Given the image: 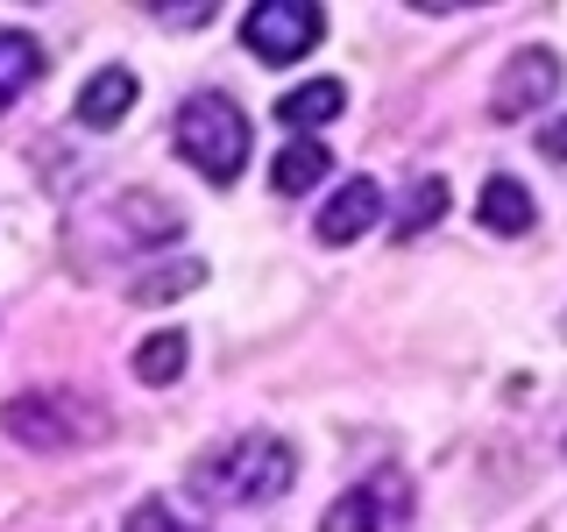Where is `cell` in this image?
Segmentation results:
<instances>
[{
	"instance_id": "obj_1",
	"label": "cell",
	"mask_w": 567,
	"mask_h": 532,
	"mask_svg": "<svg viewBox=\"0 0 567 532\" xmlns=\"http://www.w3.org/2000/svg\"><path fill=\"white\" fill-rule=\"evenodd\" d=\"M291 483H298V454L277 433H241L192 469V490L206 504H277Z\"/></svg>"
},
{
	"instance_id": "obj_2",
	"label": "cell",
	"mask_w": 567,
	"mask_h": 532,
	"mask_svg": "<svg viewBox=\"0 0 567 532\" xmlns=\"http://www.w3.org/2000/svg\"><path fill=\"white\" fill-rule=\"evenodd\" d=\"M0 426H8L22 448H35V454H64V448H93V440H106L114 412L93 405L85 390H22V398L0 405Z\"/></svg>"
},
{
	"instance_id": "obj_3",
	"label": "cell",
	"mask_w": 567,
	"mask_h": 532,
	"mask_svg": "<svg viewBox=\"0 0 567 532\" xmlns=\"http://www.w3.org/2000/svg\"><path fill=\"white\" fill-rule=\"evenodd\" d=\"M171 142H177V156H185L206 185H235L241 164H248V121H241V106L227 93H192L185 106H177Z\"/></svg>"
},
{
	"instance_id": "obj_4",
	"label": "cell",
	"mask_w": 567,
	"mask_h": 532,
	"mask_svg": "<svg viewBox=\"0 0 567 532\" xmlns=\"http://www.w3.org/2000/svg\"><path fill=\"white\" fill-rule=\"evenodd\" d=\"M319 35H327V14H319L312 0H262V8H248V22H241V43L256 50V58H270V64H298Z\"/></svg>"
},
{
	"instance_id": "obj_5",
	"label": "cell",
	"mask_w": 567,
	"mask_h": 532,
	"mask_svg": "<svg viewBox=\"0 0 567 532\" xmlns=\"http://www.w3.org/2000/svg\"><path fill=\"white\" fill-rule=\"evenodd\" d=\"M554 93H560V58L554 50H518V58L496 71V85H489V114L518 121V114H532V106H546Z\"/></svg>"
},
{
	"instance_id": "obj_6",
	"label": "cell",
	"mask_w": 567,
	"mask_h": 532,
	"mask_svg": "<svg viewBox=\"0 0 567 532\" xmlns=\"http://www.w3.org/2000/svg\"><path fill=\"white\" fill-rule=\"evenodd\" d=\"M377 221H383V185H377V177H348V185L319 206V242H333V248L362 242Z\"/></svg>"
},
{
	"instance_id": "obj_7",
	"label": "cell",
	"mask_w": 567,
	"mask_h": 532,
	"mask_svg": "<svg viewBox=\"0 0 567 532\" xmlns=\"http://www.w3.org/2000/svg\"><path fill=\"white\" fill-rule=\"evenodd\" d=\"M135 71L128 64H106V71H93V79H85V93H79V106H71V114L85 121V129H114L121 114H128L135 106Z\"/></svg>"
},
{
	"instance_id": "obj_8",
	"label": "cell",
	"mask_w": 567,
	"mask_h": 532,
	"mask_svg": "<svg viewBox=\"0 0 567 532\" xmlns=\"http://www.w3.org/2000/svg\"><path fill=\"white\" fill-rule=\"evenodd\" d=\"M341 106H348V85L341 79H312V85H298V93L277 100V121L291 135H312L319 121H341Z\"/></svg>"
},
{
	"instance_id": "obj_9",
	"label": "cell",
	"mask_w": 567,
	"mask_h": 532,
	"mask_svg": "<svg viewBox=\"0 0 567 532\" xmlns=\"http://www.w3.org/2000/svg\"><path fill=\"white\" fill-rule=\"evenodd\" d=\"M327 171H333L327 142H312V135H291V142L277 150V164H270V185L284 192V200H298V192H312Z\"/></svg>"
},
{
	"instance_id": "obj_10",
	"label": "cell",
	"mask_w": 567,
	"mask_h": 532,
	"mask_svg": "<svg viewBox=\"0 0 567 532\" xmlns=\"http://www.w3.org/2000/svg\"><path fill=\"white\" fill-rule=\"evenodd\" d=\"M43 79V43L29 29H0V114Z\"/></svg>"
},
{
	"instance_id": "obj_11",
	"label": "cell",
	"mask_w": 567,
	"mask_h": 532,
	"mask_svg": "<svg viewBox=\"0 0 567 532\" xmlns=\"http://www.w3.org/2000/svg\"><path fill=\"white\" fill-rule=\"evenodd\" d=\"M475 213H483V227H489V235H525L539 206H532V192L518 185V177H489V185H483V200H475Z\"/></svg>"
},
{
	"instance_id": "obj_12",
	"label": "cell",
	"mask_w": 567,
	"mask_h": 532,
	"mask_svg": "<svg viewBox=\"0 0 567 532\" xmlns=\"http://www.w3.org/2000/svg\"><path fill=\"white\" fill-rule=\"evenodd\" d=\"M440 213H447V177H433V171L412 177V185H404V200H398V242H419Z\"/></svg>"
},
{
	"instance_id": "obj_13",
	"label": "cell",
	"mask_w": 567,
	"mask_h": 532,
	"mask_svg": "<svg viewBox=\"0 0 567 532\" xmlns=\"http://www.w3.org/2000/svg\"><path fill=\"white\" fill-rule=\"evenodd\" d=\"M185 348H192V341H185L177 327H171V334H150V341L135 348V377H142V383H156V390L177 383V377H185Z\"/></svg>"
},
{
	"instance_id": "obj_14",
	"label": "cell",
	"mask_w": 567,
	"mask_h": 532,
	"mask_svg": "<svg viewBox=\"0 0 567 532\" xmlns=\"http://www.w3.org/2000/svg\"><path fill=\"white\" fill-rule=\"evenodd\" d=\"M319 532H383V490H348L327 504Z\"/></svg>"
},
{
	"instance_id": "obj_15",
	"label": "cell",
	"mask_w": 567,
	"mask_h": 532,
	"mask_svg": "<svg viewBox=\"0 0 567 532\" xmlns=\"http://www.w3.org/2000/svg\"><path fill=\"white\" fill-rule=\"evenodd\" d=\"M192 284H206V263H171V270H150V277H135V306H171V298H185L192 291Z\"/></svg>"
},
{
	"instance_id": "obj_16",
	"label": "cell",
	"mask_w": 567,
	"mask_h": 532,
	"mask_svg": "<svg viewBox=\"0 0 567 532\" xmlns=\"http://www.w3.org/2000/svg\"><path fill=\"white\" fill-rule=\"evenodd\" d=\"M128 532H185L171 519V504H156V497H142V504L128 511Z\"/></svg>"
},
{
	"instance_id": "obj_17",
	"label": "cell",
	"mask_w": 567,
	"mask_h": 532,
	"mask_svg": "<svg viewBox=\"0 0 567 532\" xmlns=\"http://www.w3.org/2000/svg\"><path fill=\"white\" fill-rule=\"evenodd\" d=\"M539 150L554 156V164H567V114H560V121H546V129H539Z\"/></svg>"
},
{
	"instance_id": "obj_18",
	"label": "cell",
	"mask_w": 567,
	"mask_h": 532,
	"mask_svg": "<svg viewBox=\"0 0 567 532\" xmlns=\"http://www.w3.org/2000/svg\"><path fill=\"white\" fill-rule=\"evenodd\" d=\"M156 14H164V8H156ZM164 22H192V29H199V22H213V8H206V0H185L177 14H164Z\"/></svg>"
}]
</instances>
